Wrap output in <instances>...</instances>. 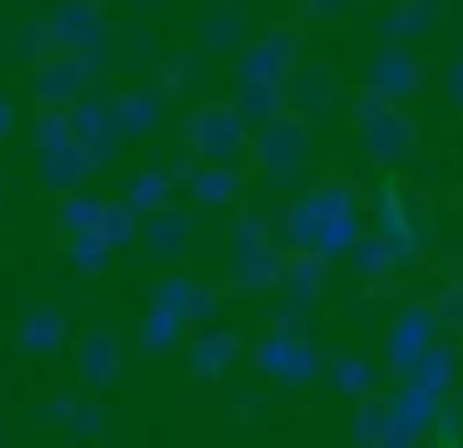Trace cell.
<instances>
[{
  "label": "cell",
  "instance_id": "8",
  "mask_svg": "<svg viewBox=\"0 0 463 448\" xmlns=\"http://www.w3.org/2000/svg\"><path fill=\"white\" fill-rule=\"evenodd\" d=\"M80 80H85L80 60H51V65L41 70V80H35V90H41L45 105H65V100L80 90Z\"/></svg>",
  "mask_w": 463,
  "mask_h": 448
},
{
  "label": "cell",
  "instance_id": "26",
  "mask_svg": "<svg viewBox=\"0 0 463 448\" xmlns=\"http://www.w3.org/2000/svg\"><path fill=\"white\" fill-rule=\"evenodd\" d=\"M5 129H11V105L0 100V135H5Z\"/></svg>",
  "mask_w": 463,
  "mask_h": 448
},
{
  "label": "cell",
  "instance_id": "22",
  "mask_svg": "<svg viewBox=\"0 0 463 448\" xmlns=\"http://www.w3.org/2000/svg\"><path fill=\"white\" fill-rule=\"evenodd\" d=\"M100 234L110 239V244H120V239H130V209L125 205H110L100 214Z\"/></svg>",
  "mask_w": 463,
  "mask_h": 448
},
{
  "label": "cell",
  "instance_id": "13",
  "mask_svg": "<svg viewBox=\"0 0 463 448\" xmlns=\"http://www.w3.org/2000/svg\"><path fill=\"white\" fill-rule=\"evenodd\" d=\"M61 334H65L61 314H55V309H41L35 319H25L21 344H25V348H35V354H45V348H55V344H61Z\"/></svg>",
  "mask_w": 463,
  "mask_h": 448
},
{
  "label": "cell",
  "instance_id": "10",
  "mask_svg": "<svg viewBox=\"0 0 463 448\" xmlns=\"http://www.w3.org/2000/svg\"><path fill=\"white\" fill-rule=\"evenodd\" d=\"M240 115L254 119V125H269V119L279 115V80H244Z\"/></svg>",
  "mask_w": 463,
  "mask_h": 448
},
{
  "label": "cell",
  "instance_id": "3",
  "mask_svg": "<svg viewBox=\"0 0 463 448\" xmlns=\"http://www.w3.org/2000/svg\"><path fill=\"white\" fill-rule=\"evenodd\" d=\"M364 145H369L373 159H399L413 149V119L403 110L383 105L373 119H364Z\"/></svg>",
  "mask_w": 463,
  "mask_h": 448
},
{
  "label": "cell",
  "instance_id": "12",
  "mask_svg": "<svg viewBox=\"0 0 463 448\" xmlns=\"http://www.w3.org/2000/svg\"><path fill=\"white\" fill-rule=\"evenodd\" d=\"M240 185H244V179L214 159V169L194 175V199H200V205H220V199H234V195H240Z\"/></svg>",
  "mask_w": 463,
  "mask_h": 448
},
{
  "label": "cell",
  "instance_id": "1",
  "mask_svg": "<svg viewBox=\"0 0 463 448\" xmlns=\"http://www.w3.org/2000/svg\"><path fill=\"white\" fill-rule=\"evenodd\" d=\"M190 139L204 159H230L244 149V115L240 105H204L200 115L190 119Z\"/></svg>",
  "mask_w": 463,
  "mask_h": 448
},
{
  "label": "cell",
  "instance_id": "23",
  "mask_svg": "<svg viewBox=\"0 0 463 448\" xmlns=\"http://www.w3.org/2000/svg\"><path fill=\"white\" fill-rule=\"evenodd\" d=\"M135 185H140V189H135V205L155 209V205H160V199H165V175H140V179H135Z\"/></svg>",
  "mask_w": 463,
  "mask_h": 448
},
{
  "label": "cell",
  "instance_id": "25",
  "mask_svg": "<svg viewBox=\"0 0 463 448\" xmlns=\"http://www.w3.org/2000/svg\"><path fill=\"white\" fill-rule=\"evenodd\" d=\"M458 314H463V294L453 289V294H449V309H443V319H458Z\"/></svg>",
  "mask_w": 463,
  "mask_h": 448
},
{
  "label": "cell",
  "instance_id": "14",
  "mask_svg": "<svg viewBox=\"0 0 463 448\" xmlns=\"http://www.w3.org/2000/svg\"><path fill=\"white\" fill-rule=\"evenodd\" d=\"M175 329H180V314H175L170 304H160V309H155V314L140 324V338H145L150 348H170V344H175Z\"/></svg>",
  "mask_w": 463,
  "mask_h": 448
},
{
  "label": "cell",
  "instance_id": "15",
  "mask_svg": "<svg viewBox=\"0 0 463 448\" xmlns=\"http://www.w3.org/2000/svg\"><path fill=\"white\" fill-rule=\"evenodd\" d=\"M389 424H393V408L369 404V408L359 414V428H354V438H364V443H373V438H389Z\"/></svg>",
  "mask_w": 463,
  "mask_h": 448
},
{
  "label": "cell",
  "instance_id": "24",
  "mask_svg": "<svg viewBox=\"0 0 463 448\" xmlns=\"http://www.w3.org/2000/svg\"><path fill=\"white\" fill-rule=\"evenodd\" d=\"M449 90H453V100H463V60L453 65V75H449Z\"/></svg>",
  "mask_w": 463,
  "mask_h": 448
},
{
  "label": "cell",
  "instance_id": "17",
  "mask_svg": "<svg viewBox=\"0 0 463 448\" xmlns=\"http://www.w3.org/2000/svg\"><path fill=\"white\" fill-rule=\"evenodd\" d=\"M334 378H339L344 394H364L369 388V364H359V358H334Z\"/></svg>",
  "mask_w": 463,
  "mask_h": 448
},
{
  "label": "cell",
  "instance_id": "9",
  "mask_svg": "<svg viewBox=\"0 0 463 448\" xmlns=\"http://www.w3.org/2000/svg\"><path fill=\"white\" fill-rule=\"evenodd\" d=\"M289 60H294V45L284 35H269L264 45H254L244 55V80H279Z\"/></svg>",
  "mask_w": 463,
  "mask_h": 448
},
{
  "label": "cell",
  "instance_id": "2",
  "mask_svg": "<svg viewBox=\"0 0 463 448\" xmlns=\"http://www.w3.org/2000/svg\"><path fill=\"white\" fill-rule=\"evenodd\" d=\"M254 155H260V165L269 169V175H289L294 165H304V155H309V129H304V119L279 110V115L260 129Z\"/></svg>",
  "mask_w": 463,
  "mask_h": 448
},
{
  "label": "cell",
  "instance_id": "11",
  "mask_svg": "<svg viewBox=\"0 0 463 448\" xmlns=\"http://www.w3.org/2000/svg\"><path fill=\"white\" fill-rule=\"evenodd\" d=\"M429 329H433V314L413 309V314L393 329V344H399V348H393V364H409L413 354H423V348H429V344H423V338H429Z\"/></svg>",
  "mask_w": 463,
  "mask_h": 448
},
{
  "label": "cell",
  "instance_id": "7",
  "mask_svg": "<svg viewBox=\"0 0 463 448\" xmlns=\"http://www.w3.org/2000/svg\"><path fill=\"white\" fill-rule=\"evenodd\" d=\"M115 368H120V354H115V338L110 334L80 338V374H85V384H95V388L110 384Z\"/></svg>",
  "mask_w": 463,
  "mask_h": 448
},
{
  "label": "cell",
  "instance_id": "20",
  "mask_svg": "<svg viewBox=\"0 0 463 448\" xmlns=\"http://www.w3.org/2000/svg\"><path fill=\"white\" fill-rule=\"evenodd\" d=\"M230 354H234V338L230 334H214V338H204V348L194 354V368H200V374H210L214 358H224V364H230Z\"/></svg>",
  "mask_w": 463,
  "mask_h": 448
},
{
  "label": "cell",
  "instance_id": "5",
  "mask_svg": "<svg viewBox=\"0 0 463 448\" xmlns=\"http://www.w3.org/2000/svg\"><path fill=\"white\" fill-rule=\"evenodd\" d=\"M100 25H105V15H100L95 0H71V5H61V15H55V40L71 45V50H85V45L100 40Z\"/></svg>",
  "mask_w": 463,
  "mask_h": 448
},
{
  "label": "cell",
  "instance_id": "19",
  "mask_svg": "<svg viewBox=\"0 0 463 448\" xmlns=\"http://www.w3.org/2000/svg\"><path fill=\"white\" fill-rule=\"evenodd\" d=\"M115 115H120V125L125 129H140V125H150V119H155V100L150 95H130V100H125V105H115Z\"/></svg>",
  "mask_w": 463,
  "mask_h": 448
},
{
  "label": "cell",
  "instance_id": "16",
  "mask_svg": "<svg viewBox=\"0 0 463 448\" xmlns=\"http://www.w3.org/2000/svg\"><path fill=\"white\" fill-rule=\"evenodd\" d=\"M100 214H105V205H95V199H71L61 209V219L71 229H100Z\"/></svg>",
  "mask_w": 463,
  "mask_h": 448
},
{
  "label": "cell",
  "instance_id": "21",
  "mask_svg": "<svg viewBox=\"0 0 463 448\" xmlns=\"http://www.w3.org/2000/svg\"><path fill=\"white\" fill-rule=\"evenodd\" d=\"M150 239H155V249H160V254H170V249L184 239V219H175V214L155 219V224H150Z\"/></svg>",
  "mask_w": 463,
  "mask_h": 448
},
{
  "label": "cell",
  "instance_id": "4",
  "mask_svg": "<svg viewBox=\"0 0 463 448\" xmlns=\"http://www.w3.org/2000/svg\"><path fill=\"white\" fill-rule=\"evenodd\" d=\"M100 165V155L95 149H85L80 139H65V145H55V149H45V165H41V179L51 189H75L90 169Z\"/></svg>",
  "mask_w": 463,
  "mask_h": 448
},
{
  "label": "cell",
  "instance_id": "18",
  "mask_svg": "<svg viewBox=\"0 0 463 448\" xmlns=\"http://www.w3.org/2000/svg\"><path fill=\"white\" fill-rule=\"evenodd\" d=\"M35 139H41V149H55L71 139V119L61 115V110H51V115H41V125H35Z\"/></svg>",
  "mask_w": 463,
  "mask_h": 448
},
{
  "label": "cell",
  "instance_id": "6",
  "mask_svg": "<svg viewBox=\"0 0 463 448\" xmlns=\"http://www.w3.org/2000/svg\"><path fill=\"white\" fill-rule=\"evenodd\" d=\"M413 85H419V70H413V60L403 55V50H383V55L373 60V90H379L383 100L413 95Z\"/></svg>",
  "mask_w": 463,
  "mask_h": 448
}]
</instances>
